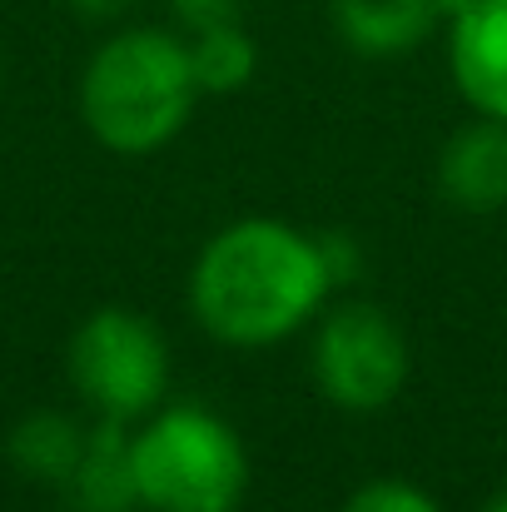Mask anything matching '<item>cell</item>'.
Returning a JSON list of instances; mask_svg holds the SVG:
<instances>
[{
    "label": "cell",
    "mask_w": 507,
    "mask_h": 512,
    "mask_svg": "<svg viewBox=\"0 0 507 512\" xmlns=\"http://www.w3.org/2000/svg\"><path fill=\"white\" fill-rule=\"evenodd\" d=\"M319 259H324V274H329V284L343 289V284H358V274H363V249H358V239H348V234H319Z\"/></svg>",
    "instance_id": "obj_14"
},
{
    "label": "cell",
    "mask_w": 507,
    "mask_h": 512,
    "mask_svg": "<svg viewBox=\"0 0 507 512\" xmlns=\"http://www.w3.org/2000/svg\"><path fill=\"white\" fill-rule=\"evenodd\" d=\"M309 368L319 393L343 413H378L408 383V339L373 304H338L324 314Z\"/></svg>",
    "instance_id": "obj_5"
},
{
    "label": "cell",
    "mask_w": 507,
    "mask_h": 512,
    "mask_svg": "<svg viewBox=\"0 0 507 512\" xmlns=\"http://www.w3.org/2000/svg\"><path fill=\"white\" fill-rule=\"evenodd\" d=\"M140 508L150 512H239L249 453L229 418L204 403H169L130 433Z\"/></svg>",
    "instance_id": "obj_3"
},
{
    "label": "cell",
    "mask_w": 507,
    "mask_h": 512,
    "mask_svg": "<svg viewBox=\"0 0 507 512\" xmlns=\"http://www.w3.org/2000/svg\"><path fill=\"white\" fill-rule=\"evenodd\" d=\"M438 189L448 204L468 214L507 209V125L478 115L473 125L453 130L438 155Z\"/></svg>",
    "instance_id": "obj_7"
},
{
    "label": "cell",
    "mask_w": 507,
    "mask_h": 512,
    "mask_svg": "<svg viewBox=\"0 0 507 512\" xmlns=\"http://www.w3.org/2000/svg\"><path fill=\"white\" fill-rule=\"evenodd\" d=\"M75 15H85V20H115V15H125L135 0H65Z\"/></svg>",
    "instance_id": "obj_15"
},
{
    "label": "cell",
    "mask_w": 507,
    "mask_h": 512,
    "mask_svg": "<svg viewBox=\"0 0 507 512\" xmlns=\"http://www.w3.org/2000/svg\"><path fill=\"white\" fill-rule=\"evenodd\" d=\"M0 70H5V65H0Z\"/></svg>",
    "instance_id": "obj_18"
},
{
    "label": "cell",
    "mask_w": 507,
    "mask_h": 512,
    "mask_svg": "<svg viewBox=\"0 0 507 512\" xmlns=\"http://www.w3.org/2000/svg\"><path fill=\"white\" fill-rule=\"evenodd\" d=\"M169 15L179 30H209V25H229V20H244V0H165Z\"/></svg>",
    "instance_id": "obj_13"
},
{
    "label": "cell",
    "mask_w": 507,
    "mask_h": 512,
    "mask_svg": "<svg viewBox=\"0 0 507 512\" xmlns=\"http://www.w3.org/2000/svg\"><path fill=\"white\" fill-rule=\"evenodd\" d=\"M65 503L75 512H140V483L130 458V423L95 418L85 433V453L65 478Z\"/></svg>",
    "instance_id": "obj_8"
},
{
    "label": "cell",
    "mask_w": 507,
    "mask_h": 512,
    "mask_svg": "<svg viewBox=\"0 0 507 512\" xmlns=\"http://www.w3.org/2000/svg\"><path fill=\"white\" fill-rule=\"evenodd\" d=\"M75 393L95 408V418L135 423L160 408L169 388V343L165 334L120 304L95 309L65 348Z\"/></svg>",
    "instance_id": "obj_4"
},
{
    "label": "cell",
    "mask_w": 507,
    "mask_h": 512,
    "mask_svg": "<svg viewBox=\"0 0 507 512\" xmlns=\"http://www.w3.org/2000/svg\"><path fill=\"white\" fill-rule=\"evenodd\" d=\"M428 5H433V15H438V20L448 25V20H458V15H463V10H468L473 0H428Z\"/></svg>",
    "instance_id": "obj_16"
},
{
    "label": "cell",
    "mask_w": 507,
    "mask_h": 512,
    "mask_svg": "<svg viewBox=\"0 0 507 512\" xmlns=\"http://www.w3.org/2000/svg\"><path fill=\"white\" fill-rule=\"evenodd\" d=\"M448 75L473 115L507 125V0H473L448 20Z\"/></svg>",
    "instance_id": "obj_6"
},
{
    "label": "cell",
    "mask_w": 507,
    "mask_h": 512,
    "mask_svg": "<svg viewBox=\"0 0 507 512\" xmlns=\"http://www.w3.org/2000/svg\"><path fill=\"white\" fill-rule=\"evenodd\" d=\"M184 45H189V70H194L199 95H234L259 70V45H254V35L239 20L194 30Z\"/></svg>",
    "instance_id": "obj_11"
},
{
    "label": "cell",
    "mask_w": 507,
    "mask_h": 512,
    "mask_svg": "<svg viewBox=\"0 0 507 512\" xmlns=\"http://www.w3.org/2000/svg\"><path fill=\"white\" fill-rule=\"evenodd\" d=\"M329 294L334 284L319 259V234L269 214L224 224L189 269V309L199 329L229 348L284 343Z\"/></svg>",
    "instance_id": "obj_1"
},
{
    "label": "cell",
    "mask_w": 507,
    "mask_h": 512,
    "mask_svg": "<svg viewBox=\"0 0 507 512\" xmlns=\"http://www.w3.org/2000/svg\"><path fill=\"white\" fill-rule=\"evenodd\" d=\"M329 25L353 55L393 60L418 50L433 35L438 15L428 0H329Z\"/></svg>",
    "instance_id": "obj_9"
},
{
    "label": "cell",
    "mask_w": 507,
    "mask_h": 512,
    "mask_svg": "<svg viewBox=\"0 0 507 512\" xmlns=\"http://www.w3.org/2000/svg\"><path fill=\"white\" fill-rule=\"evenodd\" d=\"M199 100L189 45L174 30L130 25L95 45L80 70V120L110 155L140 160L179 140Z\"/></svg>",
    "instance_id": "obj_2"
},
{
    "label": "cell",
    "mask_w": 507,
    "mask_h": 512,
    "mask_svg": "<svg viewBox=\"0 0 507 512\" xmlns=\"http://www.w3.org/2000/svg\"><path fill=\"white\" fill-rule=\"evenodd\" d=\"M483 512H507V488H498V493L483 503Z\"/></svg>",
    "instance_id": "obj_17"
},
{
    "label": "cell",
    "mask_w": 507,
    "mask_h": 512,
    "mask_svg": "<svg viewBox=\"0 0 507 512\" xmlns=\"http://www.w3.org/2000/svg\"><path fill=\"white\" fill-rule=\"evenodd\" d=\"M338 512H443V503L433 493H423L418 483L403 478H373L363 488L348 493V503Z\"/></svg>",
    "instance_id": "obj_12"
},
{
    "label": "cell",
    "mask_w": 507,
    "mask_h": 512,
    "mask_svg": "<svg viewBox=\"0 0 507 512\" xmlns=\"http://www.w3.org/2000/svg\"><path fill=\"white\" fill-rule=\"evenodd\" d=\"M85 433H90V428H80L70 413H60V408H35V413H25V418L10 428L5 453H10L15 473H25V478H35V483H50V488H65V478L75 473V463H80V453H85Z\"/></svg>",
    "instance_id": "obj_10"
}]
</instances>
